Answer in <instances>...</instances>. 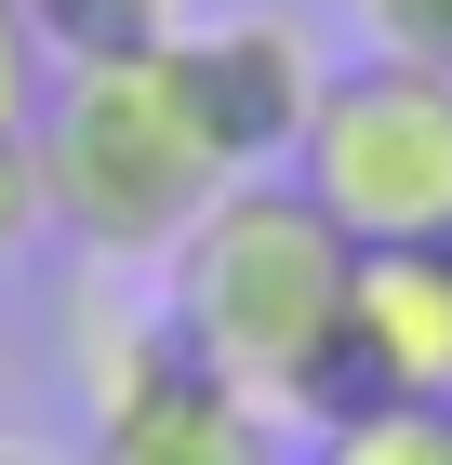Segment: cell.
<instances>
[{"label":"cell","mask_w":452,"mask_h":465,"mask_svg":"<svg viewBox=\"0 0 452 465\" xmlns=\"http://www.w3.org/2000/svg\"><path fill=\"white\" fill-rule=\"evenodd\" d=\"M27 27H40L54 67H106V54H160L186 14L174 0H27Z\"/></svg>","instance_id":"8"},{"label":"cell","mask_w":452,"mask_h":465,"mask_svg":"<svg viewBox=\"0 0 452 465\" xmlns=\"http://www.w3.org/2000/svg\"><path fill=\"white\" fill-rule=\"evenodd\" d=\"M347 399H452V240H386L347 280Z\"/></svg>","instance_id":"6"},{"label":"cell","mask_w":452,"mask_h":465,"mask_svg":"<svg viewBox=\"0 0 452 465\" xmlns=\"http://www.w3.org/2000/svg\"><path fill=\"white\" fill-rule=\"evenodd\" d=\"M174 80L200 107V134L226 146V173H279L333 67L293 14H226V27H174Z\"/></svg>","instance_id":"5"},{"label":"cell","mask_w":452,"mask_h":465,"mask_svg":"<svg viewBox=\"0 0 452 465\" xmlns=\"http://www.w3.org/2000/svg\"><path fill=\"white\" fill-rule=\"evenodd\" d=\"M347 280H359L347 226L293 173H240V186H213V213L160 252V320L240 399L319 426L347 399Z\"/></svg>","instance_id":"1"},{"label":"cell","mask_w":452,"mask_h":465,"mask_svg":"<svg viewBox=\"0 0 452 465\" xmlns=\"http://www.w3.org/2000/svg\"><path fill=\"white\" fill-rule=\"evenodd\" d=\"M54 226V200H40V146L0 134V266H27V240Z\"/></svg>","instance_id":"11"},{"label":"cell","mask_w":452,"mask_h":465,"mask_svg":"<svg viewBox=\"0 0 452 465\" xmlns=\"http://www.w3.org/2000/svg\"><path fill=\"white\" fill-rule=\"evenodd\" d=\"M27 146H40L54 226L80 252H106V266H160L213 213V186H240L226 146L200 134V107H186V80H174V40L160 54H106V67H54Z\"/></svg>","instance_id":"2"},{"label":"cell","mask_w":452,"mask_h":465,"mask_svg":"<svg viewBox=\"0 0 452 465\" xmlns=\"http://www.w3.org/2000/svg\"><path fill=\"white\" fill-rule=\"evenodd\" d=\"M174 14H186V0H174Z\"/></svg>","instance_id":"13"},{"label":"cell","mask_w":452,"mask_h":465,"mask_svg":"<svg viewBox=\"0 0 452 465\" xmlns=\"http://www.w3.org/2000/svg\"><path fill=\"white\" fill-rule=\"evenodd\" d=\"M0 465H54V452H27V439H0Z\"/></svg>","instance_id":"12"},{"label":"cell","mask_w":452,"mask_h":465,"mask_svg":"<svg viewBox=\"0 0 452 465\" xmlns=\"http://www.w3.org/2000/svg\"><path fill=\"white\" fill-rule=\"evenodd\" d=\"M40 94H54V54H40L27 0H0V134H40Z\"/></svg>","instance_id":"10"},{"label":"cell","mask_w":452,"mask_h":465,"mask_svg":"<svg viewBox=\"0 0 452 465\" xmlns=\"http://www.w3.org/2000/svg\"><path fill=\"white\" fill-rule=\"evenodd\" d=\"M279 173L306 186L359 252H386V240H452V80H439V67H399V54L333 67Z\"/></svg>","instance_id":"3"},{"label":"cell","mask_w":452,"mask_h":465,"mask_svg":"<svg viewBox=\"0 0 452 465\" xmlns=\"http://www.w3.org/2000/svg\"><path fill=\"white\" fill-rule=\"evenodd\" d=\"M359 40L399 54V67H439L452 80V0H359Z\"/></svg>","instance_id":"9"},{"label":"cell","mask_w":452,"mask_h":465,"mask_svg":"<svg viewBox=\"0 0 452 465\" xmlns=\"http://www.w3.org/2000/svg\"><path fill=\"white\" fill-rule=\"evenodd\" d=\"M94 465H279V412L240 399L213 359L174 346V320L94 332Z\"/></svg>","instance_id":"4"},{"label":"cell","mask_w":452,"mask_h":465,"mask_svg":"<svg viewBox=\"0 0 452 465\" xmlns=\"http://www.w3.org/2000/svg\"><path fill=\"white\" fill-rule=\"evenodd\" d=\"M306 465H452V399H333Z\"/></svg>","instance_id":"7"}]
</instances>
